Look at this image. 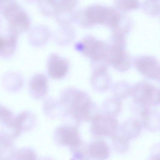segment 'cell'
Instances as JSON below:
<instances>
[{
  "instance_id": "3",
  "label": "cell",
  "mask_w": 160,
  "mask_h": 160,
  "mask_svg": "<svg viewBox=\"0 0 160 160\" xmlns=\"http://www.w3.org/2000/svg\"><path fill=\"white\" fill-rule=\"evenodd\" d=\"M0 13L9 24V28L18 34L27 30L30 24L27 13L17 2L0 0Z\"/></svg>"
},
{
  "instance_id": "17",
  "label": "cell",
  "mask_w": 160,
  "mask_h": 160,
  "mask_svg": "<svg viewBox=\"0 0 160 160\" xmlns=\"http://www.w3.org/2000/svg\"><path fill=\"white\" fill-rule=\"evenodd\" d=\"M16 152L10 139L0 134V160H13Z\"/></svg>"
},
{
  "instance_id": "21",
  "label": "cell",
  "mask_w": 160,
  "mask_h": 160,
  "mask_svg": "<svg viewBox=\"0 0 160 160\" xmlns=\"http://www.w3.org/2000/svg\"><path fill=\"white\" fill-rule=\"evenodd\" d=\"M15 117L12 112L4 107L0 106V122L4 127L2 133L5 134L10 130Z\"/></svg>"
},
{
  "instance_id": "15",
  "label": "cell",
  "mask_w": 160,
  "mask_h": 160,
  "mask_svg": "<svg viewBox=\"0 0 160 160\" xmlns=\"http://www.w3.org/2000/svg\"><path fill=\"white\" fill-rule=\"evenodd\" d=\"M88 152L90 157L94 160H106L109 157L110 149L104 141L98 140L89 145Z\"/></svg>"
},
{
  "instance_id": "2",
  "label": "cell",
  "mask_w": 160,
  "mask_h": 160,
  "mask_svg": "<svg viewBox=\"0 0 160 160\" xmlns=\"http://www.w3.org/2000/svg\"><path fill=\"white\" fill-rule=\"evenodd\" d=\"M73 18L84 27L103 25L110 28L113 32L119 30L123 27L128 17L114 8L94 4L75 13Z\"/></svg>"
},
{
  "instance_id": "14",
  "label": "cell",
  "mask_w": 160,
  "mask_h": 160,
  "mask_svg": "<svg viewBox=\"0 0 160 160\" xmlns=\"http://www.w3.org/2000/svg\"><path fill=\"white\" fill-rule=\"evenodd\" d=\"M91 82L96 90L102 92L108 90L111 86V81L107 69L93 70Z\"/></svg>"
},
{
  "instance_id": "1",
  "label": "cell",
  "mask_w": 160,
  "mask_h": 160,
  "mask_svg": "<svg viewBox=\"0 0 160 160\" xmlns=\"http://www.w3.org/2000/svg\"><path fill=\"white\" fill-rule=\"evenodd\" d=\"M60 117L65 124L77 128L83 122H91L101 114L99 107L85 91L69 87L61 92L58 100Z\"/></svg>"
},
{
  "instance_id": "18",
  "label": "cell",
  "mask_w": 160,
  "mask_h": 160,
  "mask_svg": "<svg viewBox=\"0 0 160 160\" xmlns=\"http://www.w3.org/2000/svg\"><path fill=\"white\" fill-rule=\"evenodd\" d=\"M42 108L44 113L48 118H55L60 117V109L58 100L48 98L44 101Z\"/></svg>"
},
{
  "instance_id": "19",
  "label": "cell",
  "mask_w": 160,
  "mask_h": 160,
  "mask_svg": "<svg viewBox=\"0 0 160 160\" xmlns=\"http://www.w3.org/2000/svg\"><path fill=\"white\" fill-rule=\"evenodd\" d=\"M102 107L105 114L112 117L118 114L122 109L120 100L115 98L105 99L103 102Z\"/></svg>"
},
{
  "instance_id": "24",
  "label": "cell",
  "mask_w": 160,
  "mask_h": 160,
  "mask_svg": "<svg viewBox=\"0 0 160 160\" xmlns=\"http://www.w3.org/2000/svg\"><path fill=\"white\" fill-rule=\"evenodd\" d=\"M113 145L115 150L119 152H125L128 147V141L121 135L116 133L112 137Z\"/></svg>"
},
{
  "instance_id": "4",
  "label": "cell",
  "mask_w": 160,
  "mask_h": 160,
  "mask_svg": "<svg viewBox=\"0 0 160 160\" xmlns=\"http://www.w3.org/2000/svg\"><path fill=\"white\" fill-rule=\"evenodd\" d=\"M76 48L90 58L92 67H108L109 65L107 61L108 43L88 35L77 45Z\"/></svg>"
},
{
  "instance_id": "28",
  "label": "cell",
  "mask_w": 160,
  "mask_h": 160,
  "mask_svg": "<svg viewBox=\"0 0 160 160\" xmlns=\"http://www.w3.org/2000/svg\"><path fill=\"white\" fill-rule=\"evenodd\" d=\"M88 160H89V159Z\"/></svg>"
},
{
  "instance_id": "27",
  "label": "cell",
  "mask_w": 160,
  "mask_h": 160,
  "mask_svg": "<svg viewBox=\"0 0 160 160\" xmlns=\"http://www.w3.org/2000/svg\"><path fill=\"white\" fill-rule=\"evenodd\" d=\"M38 160H54L52 158L48 157H44L40 158Z\"/></svg>"
},
{
  "instance_id": "6",
  "label": "cell",
  "mask_w": 160,
  "mask_h": 160,
  "mask_svg": "<svg viewBox=\"0 0 160 160\" xmlns=\"http://www.w3.org/2000/svg\"><path fill=\"white\" fill-rule=\"evenodd\" d=\"M91 133L96 137H112L116 133L119 126L114 117L100 114L90 122Z\"/></svg>"
},
{
  "instance_id": "11",
  "label": "cell",
  "mask_w": 160,
  "mask_h": 160,
  "mask_svg": "<svg viewBox=\"0 0 160 160\" xmlns=\"http://www.w3.org/2000/svg\"><path fill=\"white\" fill-rule=\"evenodd\" d=\"M29 89L31 96L34 98H43L47 95L48 89V80L46 76L42 73L34 75L29 81Z\"/></svg>"
},
{
  "instance_id": "16",
  "label": "cell",
  "mask_w": 160,
  "mask_h": 160,
  "mask_svg": "<svg viewBox=\"0 0 160 160\" xmlns=\"http://www.w3.org/2000/svg\"><path fill=\"white\" fill-rule=\"evenodd\" d=\"M139 113L146 128L151 131H155L159 129V112L150 108H146L142 109Z\"/></svg>"
},
{
  "instance_id": "8",
  "label": "cell",
  "mask_w": 160,
  "mask_h": 160,
  "mask_svg": "<svg viewBox=\"0 0 160 160\" xmlns=\"http://www.w3.org/2000/svg\"><path fill=\"white\" fill-rule=\"evenodd\" d=\"M39 3L41 11L45 15L61 18L63 15H70L76 6L74 1H41Z\"/></svg>"
},
{
  "instance_id": "22",
  "label": "cell",
  "mask_w": 160,
  "mask_h": 160,
  "mask_svg": "<svg viewBox=\"0 0 160 160\" xmlns=\"http://www.w3.org/2000/svg\"><path fill=\"white\" fill-rule=\"evenodd\" d=\"M35 151L29 148H23L17 151L13 160H38Z\"/></svg>"
},
{
  "instance_id": "20",
  "label": "cell",
  "mask_w": 160,
  "mask_h": 160,
  "mask_svg": "<svg viewBox=\"0 0 160 160\" xmlns=\"http://www.w3.org/2000/svg\"><path fill=\"white\" fill-rule=\"evenodd\" d=\"M132 87L129 83L126 81L117 82L112 88L114 98L120 100L127 98L131 94Z\"/></svg>"
},
{
  "instance_id": "23",
  "label": "cell",
  "mask_w": 160,
  "mask_h": 160,
  "mask_svg": "<svg viewBox=\"0 0 160 160\" xmlns=\"http://www.w3.org/2000/svg\"><path fill=\"white\" fill-rule=\"evenodd\" d=\"M114 3L115 8L122 12L137 9L140 5L138 1H116Z\"/></svg>"
},
{
  "instance_id": "10",
  "label": "cell",
  "mask_w": 160,
  "mask_h": 160,
  "mask_svg": "<svg viewBox=\"0 0 160 160\" xmlns=\"http://www.w3.org/2000/svg\"><path fill=\"white\" fill-rule=\"evenodd\" d=\"M68 61L55 53L50 55L47 63L48 72L52 78L59 80L64 78L69 69Z\"/></svg>"
},
{
  "instance_id": "9",
  "label": "cell",
  "mask_w": 160,
  "mask_h": 160,
  "mask_svg": "<svg viewBox=\"0 0 160 160\" xmlns=\"http://www.w3.org/2000/svg\"><path fill=\"white\" fill-rule=\"evenodd\" d=\"M53 136L57 144L70 149L77 145L82 141L78 128L67 124L57 127L54 131Z\"/></svg>"
},
{
  "instance_id": "25",
  "label": "cell",
  "mask_w": 160,
  "mask_h": 160,
  "mask_svg": "<svg viewBox=\"0 0 160 160\" xmlns=\"http://www.w3.org/2000/svg\"><path fill=\"white\" fill-rule=\"evenodd\" d=\"M149 3L151 6H150L149 2L144 3L143 8L144 10L146 13L151 15H157L158 12L155 11L154 9L158 10V8H159V7H158V6H155L154 5H155V3L154 5H153L154 3L149 2Z\"/></svg>"
},
{
  "instance_id": "7",
  "label": "cell",
  "mask_w": 160,
  "mask_h": 160,
  "mask_svg": "<svg viewBox=\"0 0 160 160\" xmlns=\"http://www.w3.org/2000/svg\"><path fill=\"white\" fill-rule=\"evenodd\" d=\"M132 62L135 68L142 75L149 79L159 81V63L155 57L139 55L135 57Z\"/></svg>"
},
{
  "instance_id": "26",
  "label": "cell",
  "mask_w": 160,
  "mask_h": 160,
  "mask_svg": "<svg viewBox=\"0 0 160 160\" xmlns=\"http://www.w3.org/2000/svg\"><path fill=\"white\" fill-rule=\"evenodd\" d=\"M159 154L158 155H153L148 160H159Z\"/></svg>"
},
{
  "instance_id": "12",
  "label": "cell",
  "mask_w": 160,
  "mask_h": 160,
  "mask_svg": "<svg viewBox=\"0 0 160 160\" xmlns=\"http://www.w3.org/2000/svg\"><path fill=\"white\" fill-rule=\"evenodd\" d=\"M18 35L9 28L8 34L0 35V57L8 58L13 54L16 48Z\"/></svg>"
},
{
  "instance_id": "13",
  "label": "cell",
  "mask_w": 160,
  "mask_h": 160,
  "mask_svg": "<svg viewBox=\"0 0 160 160\" xmlns=\"http://www.w3.org/2000/svg\"><path fill=\"white\" fill-rule=\"evenodd\" d=\"M142 125L138 120L130 118L119 126L117 132L128 140L136 137L141 132Z\"/></svg>"
},
{
  "instance_id": "5",
  "label": "cell",
  "mask_w": 160,
  "mask_h": 160,
  "mask_svg": "<svg viewBox=\"0 0 160 160\" xmlns=\"http://www.w3.org/2000/svg\"><path fill=\"white\" fill-rule=\"evenodd\" d=\"M131 94L135 106L138 107L139 109L159 104V89L146 81H141L136 83L132 87Z\"/></svg>"
}]
</instances>
